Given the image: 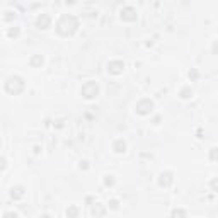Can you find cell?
I'll return each instance as SVG.
<instances>
[{
	"instance_id": "cell-1",
	"label": "cell",
	"mask_w": 218,
	"mask_h": 218,
	"mask_svg": "<svg viewBox=\"0 0 218 218\" xmlns=\"http://www.w3.org/2000/svg\"><path fill=\"white\" fill-rule=\"evenodd\" d=\"M123 68H125V65L121 61H114V63H109L108 65V72H111V73H121Z\"/></svg>"
},
{
	"instance_id": "cell-2",
	"label": "cell",
	"mask_w": 218,
	"mask_h": 218,
	"mask_svg": "<svg viewBox=\"0 0 218 218\" xmlns=\"http://www.w3.org/2000/svg\"><path fill=\"white\" fill-rule=\"evenodd\" d=\"M172 182V174L170 172H165V174H160V179H159V184L164 186V187H167L169 184Z\"/></svg>"
},
{
	"instance_id": "cell-3",
	"label": "cell",
	"mask_w": 218,
	"mask_h": 218,
	"mask_svg": "<svg viewBox=\"0 0 218 218\" xmlns=\"http://www.w3.org/2000/svg\"><path fill=\"white\" fill-rule=\"evenodd\" d=\"M125 148H126V145H125V142H116V145H114V150L118 152V153H125Z\"/></svg>"
},
{
	"instance_id": "cell-4",
	"label": "cell",
	"mask_w": 218,
	"mask_h": 218,
	"mask_svg": "<svg viewBox=\"0 0 218 218\" xmlns=\"http://www.w3.org/2000/svg\"><path fill=\"white\" fill-rule=\"evenodd\" d=\"M92 215H106V210H102L101 204H95L94 210H92Z\"/></svg>"
},
{
	"instance_id": "cell-5",
	"label": "cell",
	"mask_w": 218,
	"mask_h": 218,
	"mask_svg": "<svg viewBox=\"0 0 218 218\" xmlns=\"http://www.w3.org/2000/svg\"><path fill=\"white\" fill-rule=\"evenodd\" d=\"M67 215H78V211L75 208H70V210H67Z\"/></svg>"
},
{
	"instance_id": "cell-6",
	"label": "cell",
	"mask_w": 218,
	"mask_h": 218,
	"mask_svg": "<svg viewBox=\"0 0 218 218\" xmlns=\"http://www.w3.org/2000/svg\"><path fill=\"white\" fill-rule=\"evenodd\" d=\"M111 208H112V210H118V203H116V201H111Z\"/></svg>"
}]
</instances>
